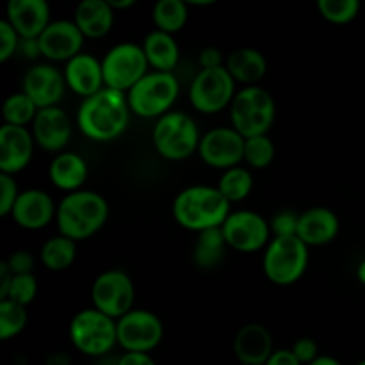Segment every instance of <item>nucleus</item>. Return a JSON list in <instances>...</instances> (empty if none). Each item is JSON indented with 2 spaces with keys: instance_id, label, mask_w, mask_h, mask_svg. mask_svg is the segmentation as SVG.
Masks as SVG:
<instances>
[{
  "instance_id": "obj_1",
  "label": "nucleus",
  "mask_w": 365,
  "mask_h": 365,
  "mask_svg": "<svg viewBox=\"0 0 365 365\" xmlns=\"http://www.w3.org/2000/svg\"><path fill=\"white\" fill-rule=\"evenodd\" d=\"M130 116L127 95L103 88L96 95L82 100L75 114V125L89 141L109 143L127 132Z\"/></svg>"
},
{
  "instance_id": "obj_2",
  "label": "nucleus",
  "mask_w": 365,
  "mask_h": 365,
  "mask_svg": "<svg viewBox=\"0 0 365 365\" xmlns=\"http://www.w3.org/2000/svg\"><path fill=\"white\" fill-rule=\"evenodd\" d=\"M230 212L232 203L217 191L216 185L207 184L182 189L171 205V214L177 225L195 234L223 227Z\"/></svg>"
},
{
  "instance_id": "obj_3",
  "label": "nucleus",
  "mask_w": 365,
  "mask_h": 365,
  "mask_svg": "<svg viewBox=\"0 0 365 365\" xmlns=\"http://www.w3.org/2000/svg\"><path fill=\"white\" fill-rule=\"evenodd\" d=\"M109 202L91 189L64 195L57 203L56 223L59 234L77 241H86L98 234L109 220Z\"/></svg>"
},
{
  "instance_id": "obj_4",
  "label": "nucleus",
  "mask_w": 365,
  "mask_h": 365,
  "mask_svg": "<svg viewBox=\"0 0 365 365\" xmlns=\"http://www.w3.org/2000/svg\"><path fill=\"white\" fill-rule=\"evenodd\" d=\"M200 134L195 118L182 110H171L153 125L152 143L155 152L170 163H182L198 153Z\"/></svg>"
},
{
  "instance_id": "obj_5",
  "label": "nucleus",
  "mask_w": 365,
  "mask_h": 365,
  "mask_svg": "<svg viewBox=\"0 0 365 365\" xmlns=\"http://www.w3.org/2000/svg\"><path fill=\"white\" fill-rule=\"evenodd\" d=\"M228 114L230 127L245 139L266 135L277 118V103L273 95L262 86H246L237 91Z\"/></svg>"
},
{
  "instance_id": "obj_6",
  "label": "nucleus",
  "mask_w": 365,
  "mask_h": 365,
  "mask_svg": "<svg viewBox=\"0 0 365 365\" xmlns=\"http://www.w3.org/2000/svg\"><path fill=\"white\" fill-rule=\"evenodd\" d=\"M178 95L180 82L175 73L150 71L127 93V100L134 116L157 121L173 110Z\"/></svg>"
},
{
  "instance_id": "obj_7",
  "label": "nucleus",
  "mask_w": 365,
  "mask_h": 365,
  "mask_svg": "<svg viewBox=\"0 0 365 365\" xmlns=\"http://www.w3.org/2000/svg\"><path fill=\"white\" fill-rule=\"evenodd\" d=\"M68 335L78 353L95 359L109 355L114 346H118L116 319L100 312L95 307L78 310L71 317Z\"/></svg>"
},
{
  "instance_id": "obj_8",
  "label": "nucleus",
  "mask_w": 365,
  "mask_h": 365,
  "mask_svg": "<svg viewBox=\"0 0 365 365\" xmlns=\"http://www.w3.org/2000/svg\"><path fill=\"white\" fill-rule=\"evenodd\" d=\"M310 248L299 237H273L264 250V277L278 287L296 284L307 273Z\"/></svg>"
},
{
  "instance_id": "obj_9",
  "label": "nucleus",
  "mask_w": 365,
  "mask_h": 365,
  "mask_svg": "<svg viewBox=\"0 0 365 365\" xmlns=\"http://www.w3.org/2000/svg\"><path fill=\"white\" fill-rule=\"evenodd\" d=\"M102 70L106 88L127 95L146 73H150V64L141 43L121 41L102 57Z\"/></svg>"
},
{
  "instance_id": "obj_10",
  "label": "nucleus",
  "mask_w": 365,
  "mask_h": 365,
  "mask_svg": "<svg viewBox=\"0 0 365 365\" xmlns=\"http://www.w3.org/2000/svg\"><path fill=\"white\" fill-rule=\"evenodd\" d=\"M237 91V82L225 66L200 70L189 84V102L198 113L217 114L230 109Z\"/></svg>"
},
{
  "instance_id": "obj_11",
  "label": "nucleus",
  "mask_w": 365,
  "mask_h": 365,
  "mask_svg": "<svg viewBox=\"0 0 365 365\" xmlns=\"http://www.w3.org/2000/svg\"><path fill=\"white\" fill-rule=\"evenodd\" d=\"M135 285L123 269L102 271L91 285V303L96 310L120 319L134 310Z\"/></svg>"
},
{
  "instance_id": "obj_12",
  "label": "nucleus",
  "mask_w": 365,
  "mask_h": 365,
  "mask_svg": "<svg viewBox=\"0 0 365 365\" xmlns=\"http://www.w3.org/2000/svg\"><path fill=\"white\" fill-rule=\"evenodd\" d=\"M221 230L228 248L239 253H255L266 250L273 239L269 221L257 210L250 209L232 210Z\"/></svg>"
},
{
  "instance_id": "obj_13",
  "label": "nucleus",
  "mask_w": 365,
  "mask_h": 365,
  "mask_svg": "<svg viewBox=\"0 0 365 365\" xmlns=\"http://www.w3.org/2000/svg\"><path fill=\"white\" fill-rule=\"evenodd\" d=\"M118 346L125 353H152L163 342L164 324L152 310L134 309L116 321Z\"/></svg>"
},
{
  "instance_id": "obj_14",
  "label": "nucleus",
  "mask_w": 365,
  "mask_h": 365,
  "mask_svg": "<svg viewBox=\"0 0 365 365\" xmlns=\"http://www.w3.org/2000/svg\"><path fill=\"white\" fill-rule=\"evenodd\" d=\"M246 139L234 127H216L202 134L198 155L207 166L227 171L245 163Z\"/></svg>"
},
{
  "instance_id": "obj_15",
  "label": "nucleus",
  "mask_w": 365,
  "mask_h": 365,
  "mask_svg": "<svg viewBox=\"0 0 365 365\" xmlns=\"http://www.w3.org/2000/svg\"><path fill=\"white\" fill-rule=\"evenodd\" d=\"M68 89L63 70L52 63H38L25 71L21 78V91L39 107H57Z\"/></svg>"
},
{
  "instance_id": "obj_16",
  "label": "nucleus",
  "mask_w": 365,
  "mask_h": 365,
  "mask_svg": "<svg viewBox=\"0 0 365 365\" xmlns=\"http://www.w3.org/2000/svg\"><path fill=\"white\" fill-rule=\"evenodd\" d=\"M84 34L77 27L73 20H52V24L45 29L38 38L41 56L46 63H64L82 53L84 46Z\"/></svg>"
},
{
  "instance_id": "obj_17",
  "label": "nucleus",
  "mask_w": 365,
  "mask_h": 365,
  "mask_svg": "<svg viewBox=\"0 0 365 365\" xmlns=\"http://www.w3.org/2000/svg\"><path fill=\"white\" fill-rule=\"evenodd\" d=\"M36 146L50 153H61L73 135V123L66 110L61 106L39 109L38 116L31 125Z\"/></svg>"
},
{
  "instance_id": "obj_18",
  "label": "nucleus",
  "mask_w": 365,
  "mask_h": 365,
  "mask_svg": "<svg viewBox=\"0 0 365 365\" xmlns=\"http://www.w3.org/2000/svg\"><path fill=\"white\" fill-rule=\"evenodd\" d=\"M36 141L31 128L2 123L0 127V173L18 175L31 164Z\"/></svg>"
},
{
  "instance_id": "obj_19",
  "label": "nucleus",
  "mask_w": 365,
  "mask_h": 365,
  "mask_svg": "<svg viewBox=\"0 0 365 365\" xmlns=\"http://www.w3.org/2000/svg\"><path fill=\"white\" fill-rule=\"evenodd\" d=\"M57 216V203L43 189H25L20 192L11 212L14 223L24 230H41Z\"/></svg>"
},
{
  "instance_id": "obj_20",
  "label": "nucleus",
  "mask_w": 365,
  "mask_h": 365,
  "mask_svg": "<svg viewBox=\"0 0 365 365\" xmlns=\"http://www.w3.org/2000/svg\"><path fill=\"white\" fill-rule=\"evenodd\" d=\"M6 20L21 39H38L52 24V14L46 0H9Z\"/></svg>"
},
{
  "instance_id": "obj_21",
  "label": "nucleus",
  "mask_w": 365,
  "mask_h": 365,
  "mask_svg": "<svg viewBox=\"0 0 365 365\" xmlns=\"http://www.w3.org/2000/svg\"><path fill=\"white\" fill-rule=\"evenodd\" d=\"M63 73L68 89H71L82 100L96 95V93L106 88L102 59H98L93 53L82 52L75 56L73 59L64 64Z\"/></svg>"
},
{
  "instance_id": "obj_22",
  "label": "nucleus",
  "mask_w": 365,
  "mask_h": 365,
  "mask_svg": "<svg viewBox=\"0 0 365 365\" xmlns=\"http://www.w3.org/2000/svg\"><path fill=\"white\" fill-rule=\"evenodd\" d=\"M341 232V220L328 207H310L299 212L298 237L309 248L328 246Z\"/></svg>"
},
{
  "instance_id": "obj_23",
  "label": "nucleus",
  "mask_w": 365,
  "mask_h": 365,
  "mask_svg": "<svg viewBox=\"0 0 365 365\" xmlns=\"http://www.w3.org/2000/svg\"><path fill=\"white\" fill-rule=\"evenodd\" d=\"M273 353V335L264 324L248 323L235 334L234 355L241 365H264Z\"/></svg>"
},
{
  "instance_id": "obj_24",
  "label": "nucleus",
  "mask_w": 365,
  "mask_h": 365,
  "mask_svg": "<svg viewBox=\"0 0 365 365\" xmlns=\"http://www.w3.org/2000/svg\"><path fill=\"white\" fill-rule=\"evenodd\" d=\"M48 178L53 187L66 192V195L81 191L89 178L88 160L81 153L64 150L50 160Z\"/></svg>"
},
{
  "instance_id": "obj_25",
  "label": "nucleus",
  "mask_w": 365,
  "mask_h": 365,
  "mask_svg": "<svg viewBox=\"0 0 365 365\" xmlns=\"http://www.w3.org/2000/svg\"><path fill=\"white\" fill-rule=\"evenodd\" d=\"M71 20L77 24L86 39H100L110 32L116 20V11L109 0H84L75 7Z\"/></svg>"
},
{
  "instance_id": "obj_26",
  "label": "nucleus",
  "mask_w": 365,
  "mask_h": 365,
  "mask_svg": "<svg viewBox=\"0 0 365 365\" xmlns=\"http://www.w3.org/2000/svg\"><path fill=\"white\" fill-rule=\"evenodd\" d=\"M225 68L237 84L246 88V86H259V82L266 77L267 61L260 50L242 46L228 53Z\"/></svg>"
},
{
  "instance_id": "obj_27",
  "label": "nucleus",
  "mask_w": 365,
  "mask_h": 365,
  "mask_svg": "<svg viewBox=\"0 0 365 365\" xmlns=\"http://www.w3.org/2000/svg\"><path fill=\"white\" fill-rule=\"evenodd\" d=\"M141 45L146 59H148L150 70L173 73L180 61V46H178L175 36L153 29L145 36Z\"/></svg>"
},
{
  "instance_id": "obj_28",
  "label": "nucleus",
  "mask_w": 365,
  "mask_h": 365,
  "mask_svg": "<svg viewBox=\"0 0 365 365\" xmlns=\"http://www.w3.org/2000/svg\"><path fill=\"white\" fill-rule=\"evenodd\" d=\"M227 239L223 230L210 228V230L196 234V245L192 248V260L200 269H216L227 255Z\"/></svg>"
},
{
  "instance_id": "obj_29",
  "label": "nucleus",
  "mask_w": 365,
  "mask_h": 365,
  "mask_svg": "<svg viewBox=\"0 0 365 365\" xmlns=\"http://www.w3.org/2000/svg\"><path fill=\"white\" fill-rule=\"evenodd\" d=\"M77 259V242L63 234L52 235L43 242L39 250V260L48 271L59 273L73 266Z\"/></svg>"
},
{
  "instance_id": "obj_30",
  "label": "nucleus",
  "mask_w": 365,
  "mask_h": 365,
  "mask_svg": "<svg viewBox=\"0 0 365 365\" xmlns=\"http://www.w3.org/2000/svg\"><path fill=\"white\" fill-rule=\"evenodd\" d=\"M189 20V6L184 0H159L152 9V21L157 31L175 36Z\"/></svg>"
},
{
  "instance_id": "obj_31",
  "label": "nucleus",
  "mask_w": 365,
  "mask_h": 365,
  "mask_svg": "<svg viewBox=\"0 0 365 365\" xmlns=\"http://www.w3.org/2000/svg\"><path fill=\"white\" fill-rule=\"evenodd\" d=\"M255 185V177L246 166H235L223 171L217 180V191L230 203H239L248 198Z\"/></svg>"
},
{
  "instance_id": "obj_32",
  "label": "nucleus",
  "mask_w": 365,
  "mask_h": 365,
  "mask_svg": "<svg viewBox=\"0 0 365 365\" xmlns=\"http://www.w3.org/2000/svg\"><path fill=\"white\" fill-rule=\"evenodd\" d=\"M39 113V107L25 95L24 91H16L4 100L2 118L6 125H14V127H27L31 128L32 121L36 120Z\"/></svg>"
},
{
  "instance_id": "obj_33",
  "label": "nucleus",
  "mask_w": 365,
  "mask_h": 365,
  "mask_svg": "<svg viewBox=\"0 0 365 365\" xmlns=\"http://www.w3.org/2000/svg\"><path fill=\"white\" fill-rule=\"evenodd\" d=\"M29 323L27 307H21L11 299L0 302V339L9 341L18 337Z\"/></svg>"
},
{
  "instance_id": "obj_34",
  "label": "nucleus",
  "mask_w": 365,
  "mask_h": 365,
  "mask_svg": "<svg viewBox=\"0 0 365 365\" xmlns=\"http://www.w3.org/2000/svg\"><path fill=\"white\" fill-rule=\"evenodd\" d=\"M274 155H277V148L269 134L246 139L245 163L250 170H266L274 160Z\"/></svg>"
},
{
  "instance_id": "obj_35",
  "label": "nucleus",
  "mask_w": 365,
  "mask_h": 365,
  "mask_svg": "<svg viewBox=\"0 0 365 365\" xmlns=\"http://www.w3.org/2000/svg\"><path fill=\"white\" fill-rule=\"evenodd\" d=\"M317 11L327 21L334 25H346L359 16V0H319Z\"/></svg>"
},
{
  "instance_id": "obj_36",
  "label": "nucleus",
  "mask_w": 365,
  "mask_h": 365,
  "mask_svg": "<svg viewBox=\"0 0 365 365\" xmlns=\"http://www.w3.org/2000/svg\"><path fill=\"white\" fill-rule=\"evenodd\" d=\"M38 296V280H36L34 273L32 274H16L13 277V282L9 285L6 298L11 302L18 303L21 307H29ZM2 302V299H0Z\"/></svg>"
},
{
  "instance_id": "obj_37",
  "label": "nucleus",
  "mask_w": 365,
  "mask_h": 365,
  "mask_svg": "<svg viewBox=\"0 0 365 365\" xmlns=\"http://www.w3.org/2000/svg\"><path fill=\"white\" fill-rule=\"evenodd\" d=\"M273 237H298L299 214L294 210H278L269 220Z\"/></svg>"
},
{
  "instance_id": "obj_38",
  "label": "nucleus",
  "mask_w": 365,
  "mask_h": 365,
  "mask_svg": "<svg viewBox=\"0 0 365 365\" xmlns=\"http://www.w3.org/2000/svg\"><path fill=\"white\" fill-rule=\"evenodd\" d=\"M20 192L18 182L13 175L0 173V216H11Z\"/></svg>"
},
{
  "instance_id": "obj_39",
  "label": "nucleus",
  "mask_w": 365,
  "mask_h": 365,
  "mask_svg": "<svg viewBox=\"0 0 365 365\" xmlns=\"http://www.w3.org/2000/svg\"><path fill=\"white\" fill-rule=\"evenodd\" d=\"M20 34L13 29V25L4 18L0 21V63H7L11 57H14L20 48Z\"/></svg>"
},
{
  "instance_id": "obj_40",
  "label": "nucleus",
  "mask_w": 365,
  "mask_h": 365,
  "mask_svg": "<svg viewBox=\"0 0 365 365\" xmlns=\"http://www.w3.org/2000/svg\"><path fill=\"white\" fill-rule=\"evenodd\" d=\"M4 262H6V266L9 267V271L14 277H16V274H32L36 266L34 255H32L31 252H25V250H16V252H13Z\"/></svg>"
},
{
  "instance_id": "obj_41",
  "label": "nucleus",
  "mask_w": 365,
  "mask_h": 365,
  "mask_svg": "<svg viewBox=\"0 0 365 365\" xmlns=\"http://www.w3.org/2000/svg\"><path fill=\"white\" fill-rule=\"evenodd\" d=\"M291 351L302 365H310L321 355L319 346L312 337H299L298 341H294Z\"/></svg>"
},
{
  "instance_id": "obj_42",
  "label": "nucleus",
  "mask_w": 365,
  "mask_h": 365,
  "mask_svg": "<svg viewBox=\"0 0 365 365\" xmlns=\"http://www.w3.org/2000/svg\"><path fill=\"white\" fill-rule=\"evenodd\" d=\"M198 63L202 70H214V68H223L227 63V57L216 46H205L200 52Z\"/></svg>"
},
{
  "instance_id": "obj_43",
  "label": "nucleus",
  "mask_w": 365,
  "mask_h": 365,
  "mask_svg": "<svg viewBox=\"0 0 365 365\" xmlns=\"http://www.w3.org/2000/svg\"><path fill=\"white\" fill-rule=\"evenodd\" d=\"M116 365H157L152 353H123Z\"/></svg>"
},
{
  "instance_id": "obj_44",
  "label": "nucleus",
  "mask_w": 365,
  "mask_h": 365,
  "mask_svg": "<svg viewBox=\"0 0 365 365\" xmlns=\"http://www.w3.org/2000/svg\"><path fill=\"white\" fill-rule=\"evenodd\" d=\"M18 53H20L24 59H29V61H36L38 57H43L38 39H21Z\"/></svg>"
},
{
  "instance_id": "obj_45",
  "label": "nucleus",
  "mask_w": 365,
  "mask_h": 365,
  "mask_svg": "<svg viewBox=\"0 0 365 365\" xmlns=\"http://www.w3.org/2000/svg\"><path fill=\"white\" fill-rule=\"evenodd\" d=\"M264 365H302L299 360L292 355L291 349H274L273 355L269 356Z\"/></svg>"
},
{
  "instance_id": "obj_46",
  "label": "nucleus",
  "mask_w": 365,
  "mask_h": 365,
  "mask_svg": "<svg viewBox=\"0 0 365 365\" xmlns=\"http://www.w3.org/2000/svg\"><path fill=\"white\" fill-rule=\"evenodd\" d=\"M13 277L14 274L11 273L9 267L6 266V262H0V299L6 298L7 291H9V285L11 282H13Z\"/></svg>"
},
{
  "instance_id": "obj_47",
  "label": "nucleus",
  "mask_w": 365,
  "mask_h": 365,
  "mask_svg": "<svg viewBox=\"0 0 365 365\" xmlns=\"http://www.w3.org/2000/svg\"><path fill=\"white\" fill-rule=\"evenodd\" d=\"M70 364L71 360L66 353H53V355H50L48 359H46L45 365H70Z\"/></svg>"
},
{
  "instance_id": "obj_48",
  "label": "nucleus",
  "mask_w": 365,
  "mask_h": 365,
  "mask_svg": "<svg viewBox=\"0 0 365 365\" xmlns=\"http://www.w3.org/2000/svg\"><path fill=\"white\" fill-rule=\"evenodd\" d=\"M310 365H342V362H341V360L335 359V356L319 355Z\"/></svg>"
},
{
  "instance_id": "obj_49",
  "label": "nucleus",
  "mask_w": 365,
  "mask_h": 365,
  "mask_svg": "<svg viewBox=\"0 0 365 365\" xmlns=\"http://www.w3.org/2000/svg\"><path fill=\"white\" fill-rule=\"evenodd\" d=\"M109 4L114 11H121L135 6V0H109Z\"/></svg>"
},
{
  "instance_id": "obj_50",
  "label": "nucleus",
  "mask_w": 365,
  "mask_h": 365,
  "mask_svg": "<svg viewBox=\"0 0 365 365\" xmlns=\"http://www.w3.org/2000/svg\"><path fill=\"white\" fill-rule=\"evenodd\" d=\"M356 278H359L360 284L365 287V259L359 264V267H356Z\"/></svg>"
},
{
  "instance_id": "obj_51",
  "label": "nucleus",
  "mask_w": 365,
  "mask_h": 365,
  "mask_svg": "<svg viewBox=\"0 0 365 365\" xmlns=\"http://www.w3.org/2000/svg\"><path fill=\"white\" fill-rule=\"evenodd\" d=\"M356 365H365V360H360V362L356 364Z\"/></svg>"
}]
</instances>
